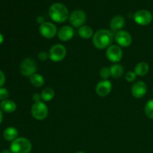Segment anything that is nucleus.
I'll return each mask as SVG.
<instances>
[{"label":"nucleus","mask_w":153,"mask_h":153,"mask_svg":"<svg viewBox=\"0 0 153 153\" xmlns=\"http://www.w3.org/2000/svg\"><path fill=\"white\" fill-rule=\"evenodd\" d=\"M111 75L114 78H119L123 76L124 73L123 67L120 64H114L110 67Z\"/></svg>","instance_id":"obj_21"},{"label":"nucleus","mask_w":153,"mask_h":153,"mask_svg":"<svg viewBox=\"0 0 153 153\" xmlns=\"http://www.w3.org/2000/svg\"><path fill=\"white\" fill-rule=\"evenodd\" d=\"M1 153H11V152H10V151H8V150H3Z\"/></svg>","instance_id":"obj_33"},{"label":"nucleus","mask_w":153,"mask_h":153,"mask_svg":"<svg viewBox=\"0 0 153 153\" xmlns=\"http://www.w3.org/2000/svg\"><path fill=\"white\" fill-rule=\"evenodd\" d=\"M9 96V93L5 88H0V100L4 101L7 100Z\"/></svg>","instance_id":"obj_25"},{"label":"nucleus","mask_w":153,"mask_h":153,"mask_svg":"<svg viewBox=\"0 0 153 153\" xmlns=\"http://www.w3.org/2000/svg\"><path fill=\"white\" fill-rule=\"evenodd\" d=\"M136 76L134 72H128V73L126 74V79L127 82H132L135 80Z\"/></svg>","instance_id":"obj_26"},{"label":"nucleus","mask_w":153,"mask_h":153,"mask_svg":"<svg viewBox=\"0 0 153 153\" xmlns=\"http://www.w3.org/2000/svg\"><path fill=\"white\" fill-rule=\"evenodd\" d=\"M115 40L119 46L127 47L131 45L132 42V37L128 31L120 30L115 34Z\"/></svg>","instance_id":"obj_11"},{"label":"nucleus","mask_w":153,"mask_h":153,"mask_svg":"<svg viewBox=\"0 0 153 153\" xmlns=\"http://www.w3.org/2000/svg\"><path fill=\"white\" fill-rule=\"evenodd\" d=\"M0 108L2 111L7 112V113H12L14 111L16 108V105L12 100H4L0 103Z\"/></svg>","instance_id":"obj_16"},{"label":"nucleus","mask_w":153,"mask_h":153,"mask_svg":"<svg viewBox=\"0 0 153 153\" xmlns=\"http://www.w3.org/2000/svg\"><path fill=\"white\" fill-rule=\"evenodd\" d=\"M112 89V85L110 81H100L96 87V92L100 97H106L110 94Z\"/></svg>","instance_id":"obj_12"},{"label":"nucleus","mask_w":153,"mask_h":153,"mask_svg":"<svg viewBox=\"0 0 153 153\" xmlns=\"http://www.w3.org/2000/svg\"><path fill=\"white\" fill-rule=\"evenodd\" d=\"M145 114L149 119H153V100L148 101L145 105Z\"/></svg>","instance_id":"obj_23"},{"label":"nucleus","mask_w":153,"mask_h":153,"mask_svg":"<svg viewBox=\"0 0 153 153\" xmlns=\"http://www.w3.org/2000/svg\"><path fill=\"white\" fill-rule=\"evenodd\" d=\"M100 75L104 80H107L111 75L110 68L108 67H102L100 71Z\"/></svg>","instance_id":"obj_24"},{"label":"nucleus","mask_w":153,"mask_h":153,"mask_svg":"<svg viewBox=\"0 0 153 153\" xmlns=\"http://www.w3.org/2000/svg\"><path fill=\"white\" fill-rule=\"evenodd\" d=\"M51 19L56 22H64L69 17V11L64 4L55 3L52 4L49 10Z\"/></svg>","instance_id":"obj_2"},{"label":"nucleus","mask_w":153,"mask_h":153,"mask_svg":"<svg viewBox=\"0 0 153 153\" xmlns=\"http://www.w3.org/2000/svg\"><path fill=\"white\" fill-rule=\"evenodd\" d=\"M17 135V130L13 127H8L3 132V137L6 140H8V141H13L14 140H16Z\"/></svg>","instance_id":"obj_17"},{"label":"nucleus","mask_w":153,"mask_h":153,"mask_svg":"<svg viewBox=\"0 0 153 153\" xmlns=\"http://www.w3.org/2000/svg\"><path fill=\"white\" fill-rule=\"evenodd\" d=\"M146 92H147V87L143 82H136L131 88L132 95L135 98H142L146 95Z\"/></svg>","instance_id":"obj_13"},{"label":"nucleus","mask_w":153,"mask_h":153,"mask_svg":"<svg viewBox=\"0 0 153 153\" xmlns=\"http://www.w3.org/2000/svg\"><path fill=\"white\" fill-rule=\"evenodd\" d=\"M67 55V49L63 45L55 44L50 49L49 52V58L55 62L61 61L65 58Z\"/></svg>","instance_id":"obj_4"},{"label":"nucleus","mask_w":153,"mask_h":153,"mask_svg":"<svg viewBox=\"0 0 153 153\" xmlns=\"http://www.w3.org/2000/svg\"><path fill=\"white\" fill-rule=\"evenodd\" d=\"M79 34L84 39H88L94 36V31L91 27L88 25H83L79 29Z\"/></svg>","instance_id":"obj_19"},{"label":"nucleus","mask_w":153,"mask_h":153,"mask_svg":"<svg viewBox=\"0 0 153 153\" xmlns=\"http://www.w3.org/2000/svg\"><path fill=\"white\" fill-rule=\"evenodd\" d=\"M41 99L43 101L49 102L51 101L55 97V91L50 88H46L41 92Z\"/></svg>","instance_id":"obj_22"},{"label":"nucleus","mask_w":153,"mask_h":153,"mask_svg":"<svg viewBox=\"0 0 153 153\" xmlns=\"http://www.w3.org/2000/svg\"><path fill=\"white\" fill-rule=\"evenodd\" d=\"M33 101H34V102H40L41 100V95L39 94H34L32 97Z\"/></svg>","instance_id":"obj_29"},{"label":"nucleus","mask_w":153,"mask_h":153,"mask_svg":"<svg viewBox=\"0 0 153 153\" xmlns=\"http://www.w3.org/2000/svg\"><path fill=\"white\" fill-rule=\"evenodd\" d=\"M36 70H37L36 62L31 58H25L21 63L20 72L23 76L30 77L35 73Z\"/></svg>","instance_id":"obj_7"},{"label":"nucleus","mask_w":153,"mask_h":153,"mask_svg":"<svg viewBox=\"0 0 153 153\" xmlns=\"http://www.w3.org/2000/svg\"><path fill=\"white\" fill-rule=\"evenodd\" d=\"M124 25H125V19L122 16L118 15V16H114L111 20L110 28L114 31H120L121 28H123Z\"/></svg>","instance_id":"obj_15"},{"label":"nucleus","mask_w":153,"mask_h":153,"mask_svg":"<svg viewBox=\"0 0 153 153\" xmlns=\"http://www.w3.org/2000/svg\"><path fill=\"white\" fill-rule=\"evenodd\" d=\"M40 34L43 37L47 39L53 38L57 34V28L53 23L49 22H45L40 25L39 28Z\"/></svg>","instance_id":"obj_8"},{"label":"nucleus","mask_w":153,"mask_h":153,"mask_svg":"<svg viewBox=\"0 0 153 153\" xmlns=\"http://www.w3.org/2000/svg\"><path fill=\"white\" fill-rule=\"evenodd\" d=\"M76 153H86V152H76Z\"/></svg>","instance_id":"obj_34"},{"label":"nucleus","mask_w":153,"mask_h":153,"mask_svg":"<svg viewBox=\"0 0 153 153\" xmlns=\"http://www.w3.org/2000/svg\"><path fill=\"white\" fill-rule=\"evenodd\" d=\"M70 22L74 27H82L86 22V13L82 10H74L69 16Z\"/></svg>","instance_id":"obj_6"},{"label":"nucleus","mask_w":153,"mask_h":153,"mask_svg":"<svg viewBox=\"0 0 153 153\" xmlns=\"http://www.w3.org/2000/svg\"><path fill=\"white\" fill-rule=\"evenodd\" d=\"M31 148V141L25 137L16 138L12 142L10 146L11 153H30Z\"/></svg>","instance_id":"obj_3"},{"label":"nucleus","mask_w":153,"mask_h":153,"mask_svg":"<svg viewBox=\"0 0 153 153\" xmlns=\"http://www.w3.org/2000/svg\"><path fill=\"white\" fill-rule=\"evenodd\" d=\"M2 119H3V115H2V113H1V109H0V123H1V121H2Z\"/></svg>","instance_id":"obj_32"},{"label":"nucleus","mask_w":153,"mask_h":153,"mask_svg":"<svg viewBox=\"0 0 153 153\" xmlns=\"http://www.w3.org/2000/svg\"><path fill=\"white\" fill-rule=\"evenodd\" d=\"M31 114L37 120H43L48 116V108L42 102H34L31 107Z\"/></svg>","instance_id":"obj_5"},{"label":"nucleus","mask_w":153,"mask_h":153,"mask_svg":"<svg viewBox=\"0 0 153 153\" xmlns=\"http://www.w3.org/2000/svg\"><path fill=\"white\" fill-rule=\"evenodd\" d=\"M4 82H5V76L3 72L0 70V88L4 85Z\"/></svg>","instance_id":"obj_28"},{"label":"nucleus","mask_w":153,"mask_h":153,"mask_svg":"<svg viewBox=\"0 0 153 153\" xmlns=\"http://www.w3.org/2000/svg\"><path fill=\"white\" fill-rule=\"evenodd\" d=\"M106 57L111 62H119L123 58L122 49L117 45H111L107 49Z\"/></svg>","instance_id":"obj_9"},{"label":"nucleus","mask_w":153,"mask_h":153,"mask_svg":"<svg viewBox=\"0 0 153 153\" xmlns=\"http://www.w3.org/2000/svg\"><path fill=\"white\" fill-rule=\"evenodd\" d=\"M73 35H74V30L69 25L61 27L58 32V38L62 41H68L73 38Z\"/></svg>","instance_id":"obj_14"},{"label":"nucleus","mask_w":153,"mask_h":153,"mask_svg":"<svg viewBox=\"0 0 153 153\" xmlns=\"http://www.w3.org/2000/svg\"><path fill=\"white\" fill-rule=\"evenodd\" d=\"M114 40V34L107 29H100L93 36V43L94 46L99 49L108 48L111 46Z\"/></svg>","instance_id":"obj_1"},{"label":"nucleus","mask_w":153,"mask_h":153,"mask_svg":"<svg viewBox=\"0 0 153 153\" xmlns=\"http://www.w3.org/2000/svg\"><path fill=\"white\" fill-rule=\"evenodd\" d=\"M3 40H4V37H3L2 34H0V44H1V43H2Z\"/></svg>","instance_id":"obj_31"},{"label":"nucleus","mask_w":153,"mask_h":153,"mask_svg":"<svg viewBox=\"0 0 153 153\" xmlns=\"http://www.w3.org/2000/svg\"><path fill=\"white\" fill-rule=\"evenodd\" d=\"M49 58V54L46 53V52H40L38 54V58L39 60L42 61H45L48 59Z\"/></svg>","instance_id":"obj_27"},{"label":"nucleus","mask_w":153,"mask_h":153,"mask_svg":"<svg viewBox=\"0 0 153 153\" xmlns=\"http://www.w3.org/2000/svg\"><path fill=\"white\" fill-rule=\"evenodd\" d=\"M37 22H38L39 24H40V25H41V24H43V22H44V17H43V16H38V17H37Z\"/></svg>","instance_id":"obj_30"},{"label":"nucleus","mask_w":153,"mask_h":153,"mask_svg":"<svg viewBox=\"0 0 153 153\" xmlns=\"http://www.w3.org/2000/svg\"><path fill=\"white\" fill-rule=\"evenodd\" d=\"M134 19L137 24L141 25H149L152 20V14L146 10H137L134 14Z\"/></svg>","instance_id":"obj_10"},{"label":"nucleus","mask_w":153,"mask_h":153,"mask_svg":"<svg viewBox=\"0 0 153 153\" xmlns=\"http://www.w3.org/2000/svg\"><path fill=\"white\" fill-rule=\"evenodd\" d=\"M149 70V67L147 63L140 62L134 67V73L137 76H143L147 74Z\"/></svg>","instance_id":"obj_18"},{"label":"nucleus","mask_w":153,"mask_h":153,"mask_svg":"<svg viewBox=\"0 0 153 153\" xmlns=\"http://www.w3.org/2000/svg\"><path fill=\"white\" fill-rule=\"evenodd\" d=\"M29 79L31 85H32L33 86L36 87V88H40V87H42L44 85L45 80L41 75L34 73L32 76H30Z\"/></svg>","instance_id":"obj_20"}]
</instances>
